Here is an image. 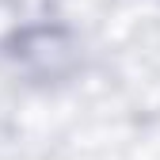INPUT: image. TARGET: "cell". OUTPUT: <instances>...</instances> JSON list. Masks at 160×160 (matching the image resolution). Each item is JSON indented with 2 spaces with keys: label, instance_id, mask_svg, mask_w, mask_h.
<instances>
[{
  "label": "cell",
  "instance_id": "cell-1",
  "mask_svg": "<svg viewBox=\"0 0 160 160\" xmlns=\"http://www.w3.org/2000/svg\"><path fill=\"white\" fill-rule=\"evenodd\" d=\"M61 53H65V42L57 31H34L23 38V57L27 61H42V69H46V61L53 65V57H61Z\"/></svg>",
  "mask_w": 160,
  "mask_h": 160
}]
</instances>
